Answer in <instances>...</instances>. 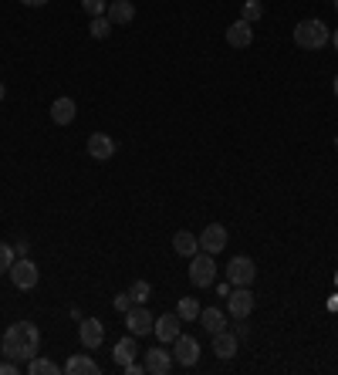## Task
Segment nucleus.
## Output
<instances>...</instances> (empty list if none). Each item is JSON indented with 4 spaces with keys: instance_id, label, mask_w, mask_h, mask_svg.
Listing matches in <instances>:
<instances>
[{
    "instance_id": "29",
    "label": "nucleus",
    "mask_w": 338,
    "mask_h": 375,
    "mask_svg": "<svg viewBox=\"0 0 338 375\" xmlns=\"http://www.w3.org/2000/svg\"><path fill=\"white\" fill-rule=\"evenodd\" d=\"M112 304H115V311H129V308H132V304H136V301H132V294H129V291H125V294H115V301H112Z\"/></svg>"
},
{
    "instance_id": "27",
    "label": "nucleus",
    "mask_w": 338,
    "mask_h": 375,
    "mask_svg": "<svg viewBox=\"0 0 338 375\" xmlns=\"http://www.w3.org/2000/svg\"><path fill=\"white\" fill-rule=\"evenodd\" d=\"M264 17V4L261 0H244V20L247 24H257Z\"/></svg>"
},
{
    "instance_id": "14",
    "label": "nucleus",
    "mask_w": 338,
    "mask_h": 375,
    "mask_svg": "<svg viewBox=\"0 0 338 375\" xmlns=\"http://www.w3.org/2000/svg\"><path fill=\"white\" fill-rule=\"evenodd\" d=\"M227 44L231 47H250L254 44V24H247L244 17L233 20L231 28H227Z\"/></svg>"
},
{
    "instance_id": "23",
    "label": "nucleus",
    "mask_w": 338,
    "mask_h": 375,
    "mask_svg": "<svg viewBox=\"0 0 338 375\" xmlns=\"http://www.w3.org/2000/svg\"><path fill=\"white\" fill-rule=\"evenodd\" d=\"M176 314H180L183 321H197V318H200V301H197V297H180Z\"/></svg>"
},
{
    "instance_id": "10",
    "label": "nucleus",
    "mask_w": 338,
    "mask_h": 375,
    "mask_svg": "<svg viewBox=\"0 0 338 375\" xmlns=\"http://www.w3.org/2000/svg\"><path fill=\"white\" fill-rule=\"evenodd\" d=\"M78 338H81V345L92 352V348H98V345L105 342V325H102L98 318H85V321L78 325Z\"/></svg>"
},
{
    "instance_id": "22",
    "label": "nucleus",
    "mask_w": 338,
    "mask_h": 375,
    "mask_svg": "<svg viewBox=\"0 0 338 375\" xmlns=\"http://www.w3.org/2000/svg\"><path fill=\"white\" fill-rule=\"evenodd\" d=\"M28 372H31V375H58V372H62V365H54L51 359H41V355H34V359L28 362Z\"/></svg>"
},
{
    "instance_id": "39",
    "label": "nucleus",
    "mask_w": 338,
    "mask_h": 375,
    "mask_svg": "<svg viewBox=\"0 0 338 375\" xmlns=\"http://www.w3.org/2000/svg\"><path fill=\"white\" fill-rule=\"evenodd\" d=\"M335 149H338V136H335Z\"/></svg>"
},
{
    "instance_id": "30",
    "label": "nucleus",
    "mask_w": 338,
    "mask_h": 375,
    "mask_svg": "<svg viewBox=\"0 0 338 375\" xmlns=\"http://www.w3.org/2000/svg\"><path fill=\"white\" fill-rule=\"evenodd\" d=\"M0 375H17V362H14V359L0 362Z\"/></svg>"
},
{
    "instance_id": "1",
    "label": "nucleus",
    "mask_w": 338,
    "mask_h": 375,
    "mask_svg": "<svg viewBox=\"0 0 338 375\" xmlns=\"http://www.w3.org/2000/svg\"><path fill=\"white\" fill-rule=\"evenodd\" d=\"M0 348H4V355L14 362H31L37 352H41V331H37V325L34 321H14L11 328L4 331V342H0Z\"/></svg>"
},
{
    "instance_id": "32",
    "label": "nucleus",
    "mask_w": 338,
    "mask_h": 375,
    "mask_svg": "<svg viewBox=\"0 0 338 375\" xmlns=\"http://www.w3.org/2000/svg\"><path fill=\"white\" fill-rule=\"evenodd\" d=\"M233 335H237V338H250V325H237Z\"/></svg>"
},
{
    "instance_id": "5",
    "label": "nucleus",
    "mask_w": 338,
    "mask_h": 375,
    "mask_svg": "<svg viewBox=\"0 0 338 375\" xmlns=\"http://www.w3.org/2000/svg\"><path fill=\"white\" fill-rule=\"evenodd\" d=\"M257 278V267L250 257H231V264H227V281L233 287H250Z\"/></svg>"
},
{
    "instance_id": "19",
    "label": "nucleus",
    "mask_w": 338,
    "mask_h": 375,
    "mask_svg": "<svg viewBox=\"0 0 338 375\" xmlns=\"http://www.w3.org/2000/svg\"><path fill=\"white\" fill-rule=\"evenodd\" d=\"M139 348H136V335H125L122 342H115V352H112V359H115V365H129V362H136Z\"/></svg>"
},
{
    "instance_id": "28",
    "label": "nucleus",
    "mask_w": 338,
    "mask_h": 375,
    "mask_svg": "<svg viewBox=\"0 0 338 375\" xmlns=\"http://www.w3.org/2000/svg\"><path fill=\"white\" fill-rule=\"evenodd\" d=\"M81 7H85V14L102 17L108 11V0H81Z\"/></svg>"
},
{
    "instance_id": "33",
    "label": "nucleus",
    "mask_w": 338,
    "mask_h": 375,
    "mask_svg": "<svg viewBox=\"0 0 338 375\" xmlns=\"http://www.w3.org/2000/svg\"><path fill=\"white\" fill-rule=\"evenodd\" d=\"M231 291H233V284H231V281H223V284H220V287H216V294H220V297H227V294H231Z\"/></svg>"
},
{
    "instance_id": "34",
    "label": "nucleus",
    "mask_w": 338,
    "mask_h": 375,
    "mask_svg": "<svg viewBox=\"0 0 338 375\" xmlns=\"http://www.w3.org/2000/svg\"><path fill=\"white\" fill-rule=\"evenodd\" d=\"M21 4H24V7H45L47 0H21Z\"/></svg>"
},
{
    "instance_id": "31",
    "label": "nucleus",
    "mask_w": 338,
    "mask_h": 375,
    "mask_svg": "<svg viewBox=\"0 0 338 375\" xmlns=\"http://www.w3.org/2000/svg\"><path fill=\"white\" fill-rule=\"evenodd\" d=\"M28 250H31V244H28V240H17V244H14V254H17V257H28Z\"/></svg>"
},
{
    "instance_id": "38",
    "label": "nucleus",
    "mask_w": 338,
    "mask_h": 375,
    "mask_svg": "<svg viewBox=\"0 0 338 375\" xmlns=\"http://www.w3.org/2000/svg\"><path fill=\"white\" fill-rule=\"evenodd\" d=\"M332 88H335V98H338V75H335V81H332Z\"/></svg>"
},
{
    "instance_id": "20",
    "label": "nucleus",
    "mask_w": 338,
    "mask_h": 375,
    "mask_svg": "<svg viewBox=\"0 0 338 375\" xmlns=\"http://www.w3.org/2000/svg\"><path fill=\"white\" fill-rule=\"evenodd\" d=\"M200 325L210 331V335H216V331L227 328V314L220 311V308H200Z\"/></svg>"
},
{
    "instance_id": "4",
    "label": "nucleus",
    "mask_w": 338,
    "mask_h": 375,
    "mask_svg": "<svg viewBox=\"0 0 338 375\" xmlns=\"http://www.w3.org/2000/svg\"><path fill=\"white\" fill-rule=\"evenodd\" d=\"M7 274H11V281H14L17 291H31V287H37V281H41V270H37V264H34L31 257H17L14 267H11Z\"/></svg>"
},
{
    "instance_id": "6",
    "label": "nucleus",
    "mask_w": 338,
    "mask_h": 375,
    "mask_svg": "<svg viewBox=\"0 0 338 375\" xmlns=\"http://www.w3.org/2000/svg\"><path fill=\"white\" fill-rule=\"evenodd\" d=\"M125 325H129V335H153L156 328V318L149 314V308L146 304H132L129 311H125Z\"/></svg>"
},
{
    "instance_id": "7",
    "label": "nucleus",
    "mask_w": 338,
    "mask_h": 375,
    "mask_svg": "<svg viewBox=\"0 0 338 375\" xmlns=\"http://www.w3.org/2000/svg\"><path fill=\"white\" fill-rule=\"evenodd\" d=\"M254 311V294H250V287H233L231 294H227V314L237 318V321H244L250 318Z\"/></svg>"
},
{
    "instance_id": "40",
    "label": "nucleus",
    "mask_w": 338,
    "mask_h": 375,
    "mask_svg": "<svg viewBox=\"0 0 338 375\" xmlns=\"http://www.w3.org/2000/svg\"><path fill=\"white\" fill-rule=\"evenodd\" d=\"M335 11H338V0H335Z\"/></svg>"
},
{
    "instance_id": "35",
    "label": "nucleus",
    "mask_w": 338,
    "mask_h": 375,
    "mask_svg": "<svg viewBox=\"0 0 338 375\" xmlns=\"http://www.w3.org/2000/svg\"><path fill=\"white\" fill-rule=\"evenodd\" d=\"M328 308H332V311H338V294H335V297H328Z\"/></svg>"
},
{
    "instance_id": "24",
    "label": "nucleus",
    "mask_w": 338,
    "mask_h": 375,
    "mask_svg": "<svg viewBox=\"0 0 338 375\" xmlns=\"http://www.w3.org/2000/svg\"><path fill=\"white\" fill-rule=\"evenodd\" d=\"M112 28H115V24H112V20L102 14V17H92V28H88V31H92L95 41H105L108 34H112Z\"/></svg>"
},
{
    "instance_id": "26",
    "label": "nucleus",
    "mask_w": 338,
    "mask_h": 375,
    "mask_svg": "<svg viewBox=\"0 0 338 375\" xmlns=\"http://www.w3.org/2000/svg\"><path fill=\"white\" fill-rule=\"evenodd\" d=\"M129 294H132V301H136V304H146V301H149V294H153V284H149V281H136L132 287H129Z\"/></svg>"
},
{
    "instance_id": "11",
    "label": "nucleus",
    "mask_w": 338,
    "mask_h": 375,
    "mask_svg": "<svg viewBox=\"0 0 338 375\" xmlns=\"http://www.w3.org/2000/svg\"><path fill=\"white\" fill-rule=\"evenodd\" d=\"M88 156H92L95 162H108V159L115 156V139L105 136V132H92V136H88Z\"/></svg>"
},
{
    "instance_id": "2",
    "label": "nucleus",
    "mask_w": 338,
    "mask_h": 375,
    "mask_svg": "<svg viewBox=\"0 0 338 375\" xmlns=\"http://www.w3.org/2000/svg\"><path fill=\"white\" fill-rule=\"evenodd\" d=\"M328 41H332V31H328V24L318 20V17H308V20H301V24L294 28V44L305 47V51H322Z\"/></svg>"
},
{
    "instance_id": "18",
    "label": "nucleus",
    "mask_w": 338,
    "mask_h": 375,
    "mask_svg": "<svg viewBox=\"0 0 338 375\" xmlns=\"http://www.w3.org/2000/svg\"><path fill=\"white\" fill-rule=\"evenodd\" d=\"M105 17L112 20V24H129V20L136 17V4H132V0H112Z\"/></svg>"
},
{
    "instance_id": "8",
    "label": "nucleus",
    "mask_w": 338,
    "mask_h": 375,
    "mask_svg": "<svg viewBox=\"0 0 338 375\" xmlns=\"http://www.w3.org/2000/svg\"><path fill=\"white\" fill-rule=\"evenodd\" d=\"M180 331H183V318L176 311H166L163 318H156V328H153V335L159 338L163 345H173L176 338H180Z\"/></svg>"
},
{
    "instance_id": "25",
    "label": "nucleus",
    "mask_w": 338,
    "mask_h": 375,
    "mask_svg": "<svg viewBox=\"0 0 338 375\" xmlns=\"http://www.w3.org/2000/svg\"><path fill=\"white\" fill-rule=\"evenodd\" d=\"M14 261H17L14 244H4V240H0V274H7V270L14 267Z\"/></svg>"
},
{
    "instance_id": "12",
    "label": "nucleus",
    "mask_w": 338,
    "mask_h": 375,
    "mask_svg": "<svg viewBox=\"0 0 338 375\" xmlns=\"http://www.w3.org/2000/svg\"><path fill=\"white\" fill-rule=\"evenodd\" d=\"M173 352H166V348H149L146 352V359H142V365H146V372L149 375H169V369H173Z\"/></svg>"
},
{
    "instance_id": "36",
    "label": "nucleus",
    "mask_w": 338,
    "mask_h": 375,
    "mask_svg": "<svg viewBox=\"0 0 338 375\" xmlns=\"http://www.w3.org/2000/svg\"><path fill=\"white\" fill-rule=\"evenodd\" d=\"M332 47L338 51V31H332Z\"/></svg>"
},
{
    "instance_id": "13",
    "label": "nucleus",
    "mask_w": 338,
    "mask_h": 375,
    "mask_svg": "<svg viewBox=\"0 0 338 375\" xmlns=\"http://www.w3.org/2000/svg\"><path fill=\"white\" fill-rule=\"evenodd\" d=\"M223 247H227V227L210 223V227L200 234V250H206V254H220Z\"/></svg>"
},
{
    "instance_id": "3",
    "label": "nucleus",
    "mask_w": 338,
    "mask_h": 375,
    "mask_svg": "<svg viewBox=\"0 0 338 375\" xmlns=\"http://www.w3.org/2000/svg\"><path fill=\"white\" fill-rule=\"evenodd\" d=\"M216 278V264H214V254H206V250H197L193 257H190V281L197 284V287H210Z\"/></svg>"
},
{
    "instance_id": "9",
    "label": "nucleus",
    "mask_w": 338,
    "mask_h": 375,
    "mask_svg": "<svg viewBox=\"0 0 338 375\" xmlns=\"http://www.w3.org/2000/svg\"><path fill=\"white\" fill-rule=\"evenodd\" d=\"M173 359L180 362V365H197V362H200V342H197L193 335H183V331H180V338L173 342Z\"/></svg>"
},
{
    "instance_id": "37",
    "label": "nucleus",
    "mask_w": 338,
    "mask_h": 375,
    "mask_svg": "<svg viewBox=\"0 0 338 375\" xmlns=\"http://www.w3.org/2000/svg\"><path fill=\"white\" fill-rule=\"evenodd\" d=\"M4 95H7V88H4V81H0V102H4Z\"/></svg>"
},
{
    "instance_id": "17",
    "label": "nucleus",
    "mask_w": 338,
    "mask_h": 375,
    "mask_svg": "<svg viewBox=\"0 0 338 375\" xmlns=\"http://www.w3.org/2000/svg\"><path fill=\"white\" fill-rule=\"evenodd\" d=\"M64 372L68 375H98L102 369H98V362H95L92 355H71V359L64 362Z\"/></svg>"
},
{
    "instance_id": "21",
    "label": "nucleus",
    "mask_w": 338,
    "mask_h": 375,
    "mask_svg": "<svg viewBox=\"0 0 338 375\" xmlns=\"http://www.w3.org/2000/svg\"><path fill=\"white\" fill-rule=\"evenodd\" d=\"M173 250H176L180 257H193V254L200 250V240L190 234V230H180V234L173 237Z\"/></svg>"
},
{
    "instance_id": "16",
    "label": "nucleus",
    "mask_w": 338,
    "mask_h": 375,
    "mask_svg": "<svg viewBox=\"0 0 338 375\" xmlns=\"http://www.w3.org/2000/svg\"><path fill=\"white\" fill-rule=\"evenodd\" d=\"M75 115H78V109L71 98H54V102H51V122L54 125H71Z\"/></svg>"
},
{
    "instance_id": "15",
    "label": "nucleus",
    "mask_w": 338,
    "mask_h": 375,
    "mask_svg": "<svg viewBox=\"0 0 338 375\" xmlns=\"http://www.w3.org/2000/svg\"><path fill=\"white\" fill-rule=\"evenodd\" d=\"M237 345H240V338L233 335V331H216L214 335V352H216V359L220 362H231L233 355H237Z\"/></svg>"
}]
</instances>
